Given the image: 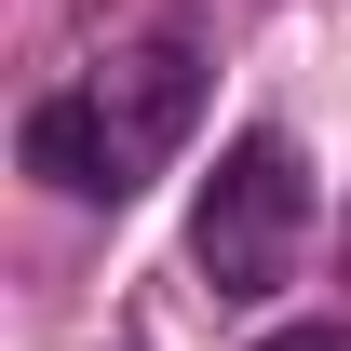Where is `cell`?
I'll list each match as a JSON object with an SVG mask.
<instances>
[{
	"mask_svg": "<svg viewBox=\"0 0 351 351\" xmlns=\"http://www.w3.org/2000/svg\"><path fill=\"white\" fill-rule=\"evenodd\" d=\"M257 351H338V324H284V338H257Z\"/></svg>",
	"mask_w": 351,
	"mask_h": 351,
	"instance_id": "obj_3",
	"label": "cell"
},
{
	"mask_svg": "<svg viewBox=\"0 0 351 351\" xmlns=\"http://www.w3.org/2000/svg\"><path fill=\"white\" fill-rule=\"evenodd\" d=\"M189 122H203V27H149V41L68 68L54 95H27L14 162L41 189H68V203H135L189 149Z\"/></svg>",
	"mask_w": 351,
	"mask_h": 351,
	"instance_id": "obj_1",
	"label": "cell"
},
{
	"mask_svg": "<svg viewBox=\"0 0 351 351\" xmlns=\"http://www.w3.org/2000/svg\"><path fill=\"white\" fill-rule=\"evenodd\" d=\"M298 243H311V162L284 122H243L217 149V176H203V203H189V270L230 311H257L298 284Z\"/></svg>",
	"mask_w": 351,
	"mask_h": 351,
	"instance_id": "obj_2",
	"label": "cell"
}]
</instances>
